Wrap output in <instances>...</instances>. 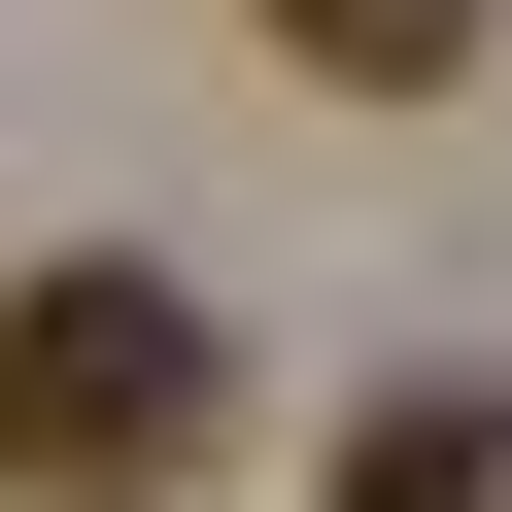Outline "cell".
Masks as SVG:
<instances>
[{
  "mask_svg": "<svg viewBox=\"0 0 512 512\" xmlns=\"http://www.w3.org/2000/svg\"><path fill=\"white\" fill-rule=\"evenodd\" d=\"M239 410L205 274H137V239H69V274H0V512H171Z\"/></svg>",
  "mask_w": 512,
  "mask_h": 512,
  "instance_id": "obj_1",
  "label": "cell"
},
{
  "mask_svg": "<svg viewBox=\"0 0 512 512\" xmlns=\"http://www.w3.org/2000/svg\"><path fill=\"white\" fill-rule=\"evenodd\" d=\"M342 512H512V376H410V410L342 444Z\"/></svg>",
  "mask_w": 512,
  "mask_h": 512,
  "instance_id": "obj_2",
  "label": "cell"
},
{
  "mask_svg": "<svg viewBox=\"0 0 512 512\" xmlns=\"http://www.w3.org/2000/svg\"><path fill=\"white\" fill-rule=\"evenodd\" d=\"M478 35H512V0H274V69H342V103H444Z\"/></svg>",
  "mask_w": 512,
  "mask_h": 512,
  "instance_id": "obj_3",
  "label": "cell"
}]
</instances>
